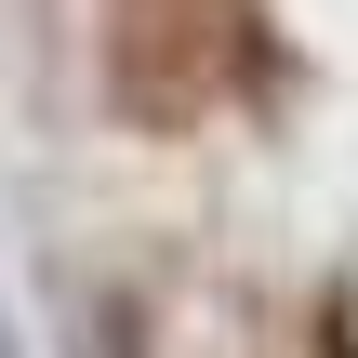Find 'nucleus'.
<instances>
[{"mask_svg": "<svg viewBox=\"0 0 358 358\" xmlns=\"http://www.w3.org/2000/svg\"><path fill=\"white\" fill-rule=\"evenodd\" d=\"M266 53L252 0H106V106L133 133H199Z\"/></svg>", "mask_w": 358, "mask_h": 358, "instance_id": "obj_1", "label": "nucleus"}]
</instances>
